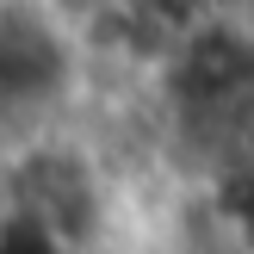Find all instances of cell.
<instances>
[{"label": "cell", "instance_id": "1", "mask_svg": "<svg viewBox=\"0 0 254 254\" xmlns=\"http://www.w3.org/2000/svg\"><path fill=\"white\" fill-rule=\"evenodd\" d=\"M0 217L31 223L62 254H93L112 223V192H106L99 161L81 143L37 136L0 168Z\"/></svg>", "mask_w": 254, "mask_h": 254}]
</instances>
